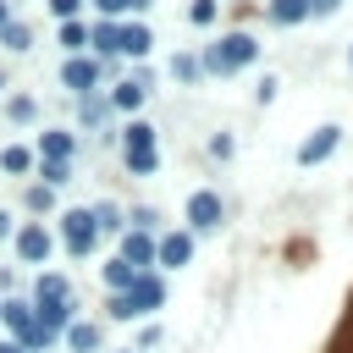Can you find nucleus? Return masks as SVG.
<instances>
[{
	"label": "nucleus",
	"instance_id": "nucleus-36",
	"mask_svg": "<svg viewBox=\"0 0 353 353\" xmlns=\"http://www.w3.org/2000/svg\"><path fill=\"white\" fill-rule=\"evenodd\" d=\"M347 66H353V50H347Z\"/></svg>",
	"mask_w": 353,
	"mask_h": 353
},
{
	"label": "nucleus",
	"instance_id": "nucleus-21",
	"mask_svg": "<svg viewBox=\"0 0 353 353\" xmlns=\"http://www.w3.org/2000/svg\"><path fill=\"white\" fill-rule=\"evenodd\" d=\"M94 6H99V11H105V22H116V17H121V11H143V6H149V0H94Z\"/></svg>",
	"mask_w": 353,
	"mask_h": 353
},
{
	"label": "nucleus",
	"instance_id": "nucleus-29",
	"mask_svg": "<svg viewBox=\"0 0 353 353\" xmlns=\"http://www.w3.org/2000/svg\"><path fill=\"white\" fill-rule=\"evenodd\" d=\"M276 88H281L276 77H259V88H254V94H259V105H270V99H276Z\"/></svg>",
	"mask_w": 353,
	"mask_h": 353
},
{
	"label": "nucleus",
	"instance_id": "nucleus-5",
	"mask_svg": "<svg viewBox=\"0 0 353 353\" xmlns=\"http://www.w3.org/2000/svg\"><path fill=\"white\" fill-rule=\"evenodd\" d=\"M221 193H210V188H199L193 199H188V226L193 232H210V226H221Z\"/></svg>",
	"mask_w": 353,
	"mask_h": 353
},
{
	"label": "nucleus",
	"instance_id": "nucleus-7",
	"mask_svg": "<svg viewBox=\"0 0 353 353\" xmlns=\"http://www.w3.org/2000/svg\"><path fill=\"white\" fill-rule=\"evenodd\" d=\"M154 259H160L165 270H176V265H188V259H193V237H188V232H165V237L154 243Z\"/></svg>",
	"mask_w": 353,
	"mask_h": 353
},
{
	"label": "nucleus",
	"instance_id": "nucleus-9",
	"mask_svg": "<svg viewBox=\"0 0 353 353\" xmlns=\"http://www.w3.org/2000/svg\"><path fill=\"white\" fill-rule=\"evenodd\" d=\"M265 17H270L276 28H298V22H309V0H270Z\"/></svg>",
	"mask_w": 353,
	"mask_h": 353
},
{
	"label": "nucleus",
	"instance_id": "nucleus-25",
	"mask_svg": "<svg viewBox=\"0 0 353 353\" xmlns=\"http://www.w3.org/2000/svg\"><path fill=\"white\" fill-rule=\"evenodd\" d=\"M94 226H99V232H116V226H121V210H116V204H99V210H94Z\"/></svg>",
	"mask_w": 353,
	"mask_h": 353
},
{
	"label": "nucleus",
	"instance_id": "nucleus-14",
	"mask_svg": "<svg viewBox=\"0 0 353 353\" xmlns=\"http://www.w3.org/2000/svg\"><path fill=\"white\" fill-rule=\"evenodd\" d=\"M39 149H44V160L72 165V132H44V138H39Z\"/></svg>",
	"mask_w": 353,
	"mask_h": 353
},
{
	"label": "nucleus",
	"instance_id": "nucleus-11",
	"mask_svg": "<svg viewBox=\"0 0 353 353\" xmlns=\"http://www.w3.org/2000/svg\"><path fill=\"white\" fill-rule=\"evenodd\" d=\"M149 44H154V39H149V28H143V22H121V39H116V50H121V55H149Z\"/></svg>",
	"mask_w": 353,
	"mask_h": 353
},
{
	"label": "nucleus",
	"instance_id": "nucleus-23",
	"mask_svg": "<svg viewBox=\"0 0 353 353\" xmlns=\"http://www.w3.org/2000/svg\"><path fill=\"white\" fill-rule=\"evenodd\" d=\"M61 44H66V50L88 44V28H83V22H61Z\"/></svg>",
	"mask_w": 353,
	"mask_h": 353
},
{
	"label": "nucleus",
	"instance_id": "nucleus-12",
	"mask_svg": "<svg viewBox=\"0 0 353 353\" xmlns=\"http://www.w3.org/2000/svg\"><path fill=\"white\" fill-rule=\"evenodd\" d=\"M39 303H72V281L66 276H39Z\"/></svg>",
	"mask_w": 353,
	"mask_h": 353
},
{
	"label": "nucleus",
	"instance_id": "nucleus-2",
	"mask_svg": "<svg viewBox=\"0 0 353 353\" xmlns=\"http://www.w3.org/2000/svg\"><path fill=\"white\" fill-rule=\"evenodd\" d=\"M160 303H165V281H160L154 270H138V281L110 298V314H116V320H132V314H149V309H160Z\"/></svg>",
	"mask_w": 353,
	"mask_h": 353
},
{
	"label": "nucleus",
	"instance_id": "nucleus-18",
	"mask_svg": "<svg viewBox=\"0 0 353 353\" xmlns=\"http://www.w3.org/2000/svg\"><path fill=\"white\" fill-rule=\"evenodd\" d=\"M116 39H121V22H99V28L88 33V44H94L99 55H110V50H116Z\"/></svg>",
	"mask_w": 353,
	"mask_h": 353
},
{
	"label": "nucleus",
	"instance_id": "nucleus-27",
	"mask_svg": "<svg viewBox=\"0 0 353 353\" xmlns=\"http://www.w3.org/2000/svg\"><path fill=\"white\" fill-rule=\"evenodd\" d=\"M94 342H99V331H94V325H72V347H77V353H88Z\"/></svg>",
	"mask_w": 353,
	"mask_h": 353
},
{
	"label": "nucleus",
	"instance_id": "nucleus-10",
	"mask_svg": "<svg viewBox=\"0 0 353 353\" xmlns=\"http://www.w3.org/2000/svg\"><path fill=\"white\" fill-rule=\"evenodd\" d=\"M17 254L39 265V259L50 254V232H44V226H22V232H17Z\"/></svg>",
	"mask_w": 353,
	"mask_h": 353
},
{
	"label": "nucleus",
	"instance_id": "nucleus-16",
	"mask_svg": "<svg viewBox=\"0 0 353 353\" xmlns=\"http://www.w3.org/2000/svg\"><path fill=\"white\" fill-rule=\"evenodd\" d=\"M132 281H138V270H132L127 259H110V265H105V287H110V292H127Z\"/></svg>",
	"mask_w": 353,
	"mask_h": 353
},
{
	"label": "nucleus",
	"instance_id": "nucleus-6",
	"mask_svg": "<svg viewBox=\"0 0 353 353\" xmlns=\"http://www.w3.org/2000/svg\"><path fill=\"white\" fill-rule=\"evenodd\" d=\"M61 83H66L72 94H88V88L99 83V61H83V55H66V66H61Z\"/></svg>",
	"mask_w": 353,
	"mask_h": 353
},
{
	"label": "nucleus",
	"instance_id": "nucleus-3",
	"mask_svg": "<svg viewBox=\"0 0 353 353\" xmlns=\"http://www.w3.org/2000/svg\"><path fill=\"white\" fill-rule=\"evenodd\" d=\"M336 143H342V127H336V121L314 127V132L298 143V165H320V160H331V154H336Z\"/></svg>",
	"mask_w": 353,
	"mask_h": 353
},
{
	"label": "nucleus",
	"instance_id": "nucleus-17",
	"mask_svg": "<svg viewBox=\"0 0 353 353\" xmlns=\"http://www.w3.org/2000/svg\"><path fill=\"white\" fill-rule=\"evenodd\" d=\"M121 143H127V149H154V127H149V121H127V127H121Z\"/></svg>",
	"mask_w": 353,
	"mask_h": 353
},
{
	"label": "nucleus",
	"instance_id": "nucleus-26",
	"mask_svg": "<svg viewBox=\"0 0 353 353\" xmlns=\"http://www.w3.org/2000/svg\"><path fill=\"white\" fill-rule=\"evenodd\" d=\"M39 176H44V188H61V182H66V165H61V160H44Z\"/></svg>",
	"mask_w": 353,
	"mask_h": 353
},
{
	"label": "nucleus",
	"instance_id": "nucleus-19",
	"mask_svg": "<svg viewBox=\"0 0 353 353\" xmlns=\"http://www.w3.org/2000/svg\"><path fill=\"white\" fill-rule=\"evenodd\" d=\"M154 165H160V149H127V171L132 176H149Z\"/></svg>",
	"mask_w": 353,
	"mask_h": 353
},
{
	"label": "nucleus",
	"instance_id": "nucleus-20",
	"mask_svg": "<svg viewBox=\"0 0 353 353\" xmlns=\"http://www.w3.org/2000/svg\"><path fill=\"white\" fill-rule=\"evenodd\" d=\"M0 39H6V50H28V44H33V28H28V22H6Z\"/></svg>",
	"mask_w": 353,
	"mask_h": 353
},
{
	"label": "nucleus",
	"instance_id": "nucleus-8",
	"mask_svg": "<svg viewBox=\"0 0 353 353\" xmlns=\"http://www.w3.org/2000/svg\"><path fill=\"white\" fill-rule=\"evenodd\" d=\"M121 259H127L132 270H149V259H154V237H149V232H127V243H121Z\"/></svg>",
	"mask_w": 353,
	"mask_h": 353
},
{
	"label": "nucleus",
	"instance_id": "nucleus-32",
	"mask_svg": "<svg viewBox=\"0 0 353 353\" xmlns=\"http://www.w3.org/2000/svg\"><path fill=\"white\" fill-rule=\"evenodd\" d=\"M336 6H342V0H309V17H331Z\"/></svg>",
	"mask_w": 353,
	"mask_h": 353
},
{
	"label": "nucleus",
	"instance_id": "nucleus-34",
	"mask_svg": "<svg viewBox=\"0 0 353 353\" xmlns=\"http://www.w3.org/2000/svg\"><path fill=\"white\" fill-rule=\"evenodd\" d=\"M0 353H22V347H17V342H0Z\"/></svg>",
	"mask_w": 353,
	"mask_h": 353
},
{
	"label": "nucleus",
	"instance_id": "nucleus-31",
	"mask_svg": "<svg viewBox=\"0 0 353 353\" xmlns=\"http://www.w3.org/2000/svg\"><path fill=\"white\" fill-rule=\"evenodd\" d=\"M132 226L138 232H154V210H132Z\"/></svg>",
	"mask_w": 353,
	"mask_h": 353
},
{
	"label": "nucleus",
	"instance_id": "nucleus-4",
	"mask_svg": "<svg viewBox=\"0 0 353 353\" xmlns=\"http://www.w3.org/2000/svg\"><path fill=\"white\" fill-rule=\"evenodd\" d=\"M61 237H66V248H72V254H88V248H94V237H99V226H94V210H66V226H61Z\"/></svg>",
	"mask_w": 353,
	"mask_h": 353
},
{
	"label": "nucleus",
	"instance_id": "nucleus-24",
	"mask_svg": "<svg viewBox=\"0 0 353 353\" xmlns=\"http://www.w3.org/2000/svg\"><path fill=\"white\" fill-rule=\"evenodd\" d=\"M171 77L193 83V77H199V55H176V61H171Z\"/></svg>",
	"mask_w": 353,
	"mask_h": 353
},
{
	"label": "nucleus",
	"instance_id": "nucleus-15",
	"mask_svg": "<svg viewBox=\"0 0 353 353\" xmlns=\"http://www.w3.org/2000/svg\"><path fill=\"white\" fill-rule=\"evenodd\" d=\"M0 165H6L11 176H28V171H33V149H28V143H11V149H0Z\"/></svg>",
	"mask_w": 353,
	"mask_h": 353
},
{
	"label": "nucleus",
	"instance_id": "nucleus-13",
	"mask_svg": "<svg viewBox=\"0 0 353 353\" xmlns=\"http://www.w3.org/2000/svg\"><path fill=\"white\" fill-rule=\"evenodd\" d=\"M143 94H149V88H143L138 77H127V83H116V94H110V105H116V110H138V105H143Z\"/></svg>",
	"mask_w": 353,
	"mask_h": 353
},
{
	"label": "nucleus",
	"instance_id": "nucleus-28",
	"mask_svg": "<svg viewBox=\"0 0 353 353\" xmlns=\"http://www.w3.org/2000/svg\"><path fill=\"white\" fill-rule=\"evenodd\" d=\"M6 110H11V121H28V116H33V99H22V94H17Z\"/></svg>",
	"mask_w": 353,
	"mask_h": 353
},
{
	"label": "nucleus",
	"instance_id": "nucleus-30",
	"mask_svg": "<svg viewBox=\"0 0 353 353\" xmlns=\"http://www.w3.org/2000/svg\"><path fill=\"white\" fill-rule=\"evenodd\" d=\"M77 6H83V0H50V11H55L61 22H72V11H77Z\"/></svg>",
	"mask_w": 353,
	"mask_h": 353
},
{
	"label": "nucleus",
	"instance_id": "nucleus-22",
	"mask_svg": "<svg viewBox=\"0 0 353 353\" xmlns=\"http://www.w3.org/2000/svg\"><path fill=\"white\" fill-rule=\"evenodd\" d=\"M215 11H221L215 0H193V6H188V22H199V28H210V22H215Z\"/></svg>",
	"mask_w": 353,
	"mask_h": 353
},
{
	"label": "nucleus",
	"instance_id": "nucleus-1",
	"mask_svg": "<svg viewBox=\"0 0 353 353\" xmlns=\"http://www.w3.org/2000/svg\"><path fill=\"white\" fill-rule=\"evenodd\" d=\"M254 55H259L254 33H221L215 44H204V55H199V72H215V77H226V72H243Z\"/></svg>",
	"mask_w": 353,
	"mask_h": 353
},
{
	"label": "nucleus",
	"instance_id": "nucleus-35",
	"mask_svg": "<svg viewBox=\"0 0 353 353\" xmlns=\"http://www.w3.org/2000/svg\"><path fill=\"white\" fill-rule=\"evenodd\" d=\"M6 22H11V11H6V0H0V28H6Z\"/></svg>",
	"mask_w": 353,
	"mask_h": 353
},
{
	"label": "nucleus",
	"instance_id": "nucleus-33",
	"mask_svg": "<svg viewBox=\"0 0 353 353\" xmlns=\"http://www.w3.org/2000/svg\"><path fill=\"white\" fill-rule=\"evenodd\" d=\"M6 232H11V215H6V210H0V237H6Z\"/></svg>",
	"mask_w": 353,
	"mask_h": 353
}]
</instances>
